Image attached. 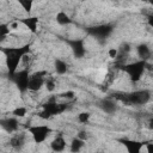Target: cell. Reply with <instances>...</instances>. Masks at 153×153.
I'll return each mask as SVG.
<instances>
[{
    "label": "cell",
    "instance_id": "cell-15",
    "mask_svg": "<svg viewBox=\"0 0 153 153\" xmlns=\"http://www.w3.org/2000/svg\"><path fill=\"white\" fill-rule=\"evenodd\" d=\"M100 109L105 112V114H114L117 109L116 106V103L112 100V99H103L99 104Z\"/></svg>",
    "mask_w": 153,
    "mask_h": 153
},
{
    "label": "cell",
    "instance_id": "cell-18",
    "mask_svg": "<svg viewBox=\"0 0 153 153\" xmlns=\"http://www.w3.org/2000/svg\"><path fill=\"white\" fill-rule=\"evenodd\" d=\"M55 19H56V23H57L59 25H61V26H65V25H68V24L72 23L71 17H69L65 11H60V12H57Z\"/></svg>",
    "mask_w": 153,
    "mask_h": 153
},
{
    "label": "cell",
    "instance_id": "cell-28",
    "mask_svg": "<svg viewBox=\"0 0 153 153\" xmlns=\"http://www.w3.org/2000/svg\"><path fill=\"white\" fill-rule=\"evenodd\" d=\"M87 131H85V130H81V131H79V134L76 135V137H79V139H81V140H84V141H86L87 140Z\"/></svg>",
    "mask_w": 153,
    "mask_h": 153
},
{
    "label": "cell",
    "instance_id": "cell-19",
    "mask_svg": "<svg viewBox=\"0 0 153 153\" xmlns=\"http://www.w3.org/2000/svg\"><path fill=\"white\" fill-rule=\"evenodd\" d=\"M54 67H55V72H56L57 74H60V75L66 74L67 71H68V66H67V63H66L63 60H61V59H56V60H55Z\"/></svg>",
    "mask_w": 153,
    "mask_h": 153
},
{
    "label": "cell",
    "instance_id": "cell-13",
    "mask_svg": "<svg viewBox=\"0 0 153 153\" xmlns=\"http://www.w3.org/2000/svg\"><path fill=\"white\" fill-rule=\"evenodd\" d=\"M20 23L32 33L37 32L38 30V25H39V20L37 17H26V18H23L20 19Z\"/></svg>",
    "mask_w": 153,
    "mask_h": 153
},
{
    "label": "cell",
    "instance_id": "cell-7",
    "mask_svg": "<svg viewBox=\"0 0 153 153\" xmlns=\"http://www.w3.org/2000/svg\"><path fill=\"white\" fill-rule=\"evenodd\" d=\"M14 79L16 85L18 86V88L24 92L27 90V85H29V80H30V74L27 72V69H22L19 72H17L14 75H12Z\"/></svg>",
    "mask_w": 153,
    "mask_h": 153
},
{
    "label": "cell",
    "instance_id": "cell-3",
    "mask_svg": "<svg viewBox=\"0 0 153 153\" xmlns=\"http://www.w3.org/2000/svg\"><path fill=\"white\" fill-rule=\"evenodd\" d=\"M27 131L31 135L33 142L42 143L49 137V135L53 133V129L47 124H33L27 128Z\"/></svg>",
    "mask_w": 153,
    "mask_h": 153
},
{
    "label": "cell",
    "instance_id": "cell-9",
    "mask_svg": "<svg viewBox=\"0 0 153 153\" xmlns=\"http://www.w3.org/2000/svg\"><path fill=\"white\" fill-rule=\"evenodd\" d=\"M68 44L73 51V55L76 59H81L86 54V48H85V42L82 39H73L68 41Z\"/></svg>",
    "mask_w": 153,
    "mask_h": 153
},
{
    "label": "cell",
    "instance_id": "cell-8",
    "mask_svg": "<svg viewBox=\"0 0 153 153\" xmlns=\"http://www.w3.org/2000/svg\"><path fill=\"white\" fill-rule=\"evenodd\" d=\"M120 142L123 145L127 153H142V148L145 147L143 142L133 139H121Z\"/></svg>",
    "mask_w": 153,
    "mask_h": 153
},
{
    "label": "cell",
    "instance_id": "cell-29",
    "mask_svg": "<svg viewBox=\"0 0 153 153\" xmlns=\"http://www.w3.org/2000/svg\"><path fill=\"white\" fill-rule=\"evenodd\" d=\"M145 148H146V153H153V142L145 143Z\"/></svg>",
    "mask_w": 153,
    "mask_h": 153
},
{
    "label": "cell",
    "instance_id": "cell-31",
    "mask_svg": "<svg viewBox=\"0 0 153 153\" xmlns=\"http://www.w3.org/2000/svg\"><path fill=\"white\" fill-rule=\"evenodd\" d=\"M147 128H148L149 130H153V117L148 120V122H147Z\"/></svg>",
    "mask_w": 153,
    "mask_h": 153
},
{
    "label": "cell",
    "instance_id": "cell-27",
    "mask_svg": "<svg viewBox=\"0 0 153 153\" xmlns=\"http://www.w3.org/2000/svg\"><path fill=\"white\" fill-rule=\"evenodd\" d=\"M129 50H130V45H129L128 43H122V44H121V48L118 49L120 53H124V54L129 53Z\"/></svg>",
    "mask_w": 153,
    "mask_h": 153
},
{
    "label": "cell",
    "instance_id": "cell-16",
    "mask_svg": "<svg viewBox=\"0 0 153 153\" xmlns=\"http://www.w3.org/2000/svg\"><path fill=\"white\" fill-rule=\"evenodd\" d=\"M136 53H137V56L140 57V60H142V61H146L151 56V49L145 43H141L136 47Z\"/></svg>",
    "mask_w": 153,
    "mask_h": 153
},
{
    "label": "cell",
    "instance_id": "cell-14",
    "mask_svg": "<svg viewBox=\"0 0 153 153\" xmlns=\"http://www.w3.org/2000/svg\"><path fill=\"white\" fill-rule=\"evenodd\" d=\"M25 143V134L24 133H14L12 134L10 139V145L11 147L16 149H20Z\"/></svg>",
    "mask_w": 153,
    "mask_h": 153
},
{
    "label": "cell",
    "instance_id": "cell-24",
    "mask_svg": "<svg viewBox=\"0 0 153 153\" xmlns=\"http://www.w3.org/2000/svg\"><path fill=\"white\" fill-rule=\"evenodd\" d=\"M44 86H45V88H47L49 92H53V91L55 90V81H54L53 79H50V78H47Z\"/></svg>",
    "mask_w": 153,
    "mask_h": 153
},
{
    "label": "cell",
    "instance_id": "cell-23",
    "mask_svg": "<svg viewBox=\"0 0 153 153\" xmlns=\"http://www.w3.org/2000/svg\"><path fill=\"white\" fill-rule=\"evenodd\" d=\"M90 118H91V114L90 112H87V111H82V112H80L79 115H78V117H76V120H78V122L79 123H87L88 121H90Z\"/></svg>",
    "mask_w": 153,
    "mask_h": 153
},
{
    "label": "cell",
    "instance_id": "cell-21",
    "mask_svg": "<svg viewBox=\"0 0 153 153\" xmlns=\"http://www.w3.org/2000/svg\"><path fill=\"white\" fill-rule=\"evenodd\" d=\"M26 112H27V110H26L25 106H17L16 109L12 110V115H13V117H16V118H22V117H24V116L26 115Z\"/></svg>",
    "mask_w": 153,
    "mask_h": 153
},
{
    "label": "cell",
    "instance_id": "cell-22",
    "mask_svg": "<svg viewBox=\"0 0 153 153\" xmlns=\"http://www.w3.org/2000/svg\"><path fill=\"white\" fill-rule=\"evenodd\" d=\"M10 25L8 24H6V23H2V24H0V39L1 41H4L6 37H7V35H10Z\"/></svg>",
    "mask_w": 153,
    "mask_h": 153
},
{
    "label": "cell",
    "instance_id": "cell-32",
    "mask_svg": "<svg viewBox=\"0 0 153 153\" xmlns=\"http://www.w3.org/2000/svg\"><path fill=\"white\" fill-rule=\"evenodd\" d=\"M152 112H153V106H152Z\"/></svg>",
    "mask_w": 153,
    "mask_h": 153
},
{
    "label": "cell",
    "instance_id": "cell-1",
    "mask_svg": "<svg viewBox=\"0 0 153 153\" xmlns=\"http://www.w3.org/2000/svg\"><path fill=\"white\" fill-rule=\"evenodd\" d=\"M29 51H30V49L27 45L22 47V48H5V49H2V53L5 54V57H6L7 69L12 75H14L18 72L17 69H18L19 63H22L24 55Z\"/></svg>",
    "mask_w": 153,
    "mask_h": 153
},
{
    "label": "cell",
    "instance_id": "cell-12",
    "mask_svg": "<svg viewBox=\"0 0 153 153\" xmlns=\"http://www.w3.org/2000/svg\"><path fill=\"white\" fill-rule=\"evenodd\" d=\"M66 146H67V143H66V140H65V137H63L62 135L55 136V137L51 140V142H50V148H51V151L55 152V153H61V152H63L65 148H66Z\"/></svg>",
    "mask_w": 153,
    "mask_h": 153
},
{
    "label": "cell",
    "instance_id": "cell-26",
    "mask_svg": "<svg viewBox=\"0 0 153 153\" xmlns=\"http://www.w3.org/2000/svg\"><path fill=\"white\" fill-rule=\"evenodd\" d=\"M74 96H75V93H74L73 91H66V92H63V93L61 94V97H62V98H66L67 100L73 99V98H74Z\"/></svg>",
    "mask_w": 153,
    "mask_h": 153
},
{
    "label": "cell",
    "instance_id": "cell-2",
    "mask_svg": "<svg viewBox=\"0 0 153 153\" xmlns=\"http://www.w3.org/2000/svg\"><path fill=\"white\" fill-rule=\"evenodd\" d=\"M145 69H146V61H142V60H137V61H134V62H130L123 66L124 73L134 82L141 80L145 73Z\"/></svg>",
    "mask_w": 153,
    "mask_h": 153
},
{
    "label": "cell",
    "instance_id": "cell-17",
    "mask_svg": "<svg viewBox=\"0 0 153 153\" xmlns=\"http://www.w3.org/2000/svg\"><path fill=\"white\" fill-rule=\"evenodd\" d=\"M85 146V141L79 139V137H74L72 141H71V145H69V149L72 153H79Z\"/></svg>",
    "mask_w": 153,
    "mask_h": 153
},
{
    "label": "cell",
    "instance_id": "cell-4",
    "mask_svg": "<svg viewBox=\"0 0 153 153\" xmlns=\"http://www.w3.org/2000/svg\"><path fill=\"white\" fill-rule=\"evenodd\" d=\"M65 109H66L65 104H59V103L54 102V99H51V100H49L48 103H45L43 105V109L39 112V117L47 120V118H50L55 115H59V114L63 112Z\"/></svg>",
    "mask_w": 153,
    "mask_h": 153
},
{
    "label": "cell",
    "instance_id": "cell-11",
    "mask_svg": "<svg viewBox=\"0 0 153 153\" xmlns=\"http://www.w3.org/2000/svg\"><path fill=\"white\" fill-rule=\"evenodd\" d=\"M1 127L10 134H14L17 133L18 128H19V122L16 117H7V118H2L1 120Z\"/></svg>",
    "mask_w": 153,
    "mask_h": 153
},
{
    "label": "cell",
    "instance_id": "cell-20",
    "mask_svg": "<svg viewBox=\"0 0 153 153\" xmlns=\"http://www.w3.org/2000/svg\"><path fill=\"white\" fill-rule=\"evenodd\" d=\"M18 4H19V6H20L25 12H27V13H30L31 10H32V7H33V1H32V0H19Z\"/></svg>",
    "mask_w": 153,
    "mask_h": 153
},
{
    "label": "cell",
    "instance_id": "cell-10",
    "mask_svg": "<svg viewBox=\"0 0 153 153\" xmlns=\"http://www.w3.org/2000/svg\"><path fill=\"white\" fill-rule=\"evenodd\" d=\"M88 32L97 37V38H105L108 37L111 32H112V26L111 25H108V24H103V25H97V26H93L88 30Z\"/></svg>",
    "mask_w": 153,
    "mask_h": 153
},
{
    "label": "cell",
    "instance_id": "cell-6",
    "mask_svg": "<svg viewBox=\"0 0 153 153\" xmlns=\"http://www.w3.org/2000/svg\"><path fill=\"white\" fill-rule=\"evenodd\" d=\"M45 80H47V72H44V71L36 72V73L31 74L30 80H29V85H27V90L31 92L39 91L45 85Z\"/></svg>",
    "mask_w": 153,
    "mask_h": 153
},
{
    "label": "cell",
    "instance_id": "cell-25",
    "mask_svg": "<svg viewBox=\"0 0 153 153\" xmlns=\"http://www.w3.org/2000/svg\"><path fill=\"white\" fill-rule=\"evenodd\" d=\"M118 54H120V51H118L117 48H110L108 50V55H109L110 59H116L118 56Z\"/></svg>",
    "mask_w": 153,
    "mask_h": 153
},
{
    "label": "cell",
    "instance_id": "cell-30",
    "mask_svg": "<svg viewBox=\"0 0 153 153\" xmlns=\"http://www.w3.org/2000/svg\"><path fill=\"white\" fill-rule=\"evenodd\" d=\"M147 24H148L151 27H153V12L147 16Z\"/></svg>",
    "mask_w": 153,
    "mask_h": 153
},
{
    "label": "cell",
    "instance_id": "cell-5",
    "mask_svg": "<svg viewBox=\"0 0 153 153\" xmlns=\"http://www.w3.org/2000/svg\"><path fill=\"white\" fill-rule=\"evenodd\" d=\"M151 99V93L147 90H139V91H134L129 94L126 96V102L128 104H133V105H143L147 104Z\"/></svg>",
    "mask_w": 153,
    "mask_h": 153
}]
</instances>
